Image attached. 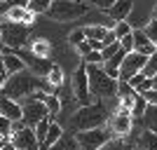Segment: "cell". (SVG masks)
Masks as SVG:
<instances>
[{
    "mask_svg": "<svg viewBox=\"0 0 157 150\" xmlns=\"http://www.w3.org/2000/svg\"><path fill=\"white\" fill-rule=\"evenodd\" d=\"M47 89V94H54V89L49 87L45 78H38V75H33L31 71H21V73H14V75H7L5 80V87L0 91V96H7L17 101V103H24L26 98H31L33 94H38V91Z\"/></svg>",
    "mask_w": 157,
    "mask_h": 150,
    "instance_id": "1",
    "label": "cell"
},
{
    "mask_svg": "<svg viewBox=\"0 0 157 150\" xmlns=\"http://www.w3.org/2000/svg\"><path fill=\"white\" fill-rule=\"evenodd\" d=\"M105 122H108V108L103 106V101H96V103H89V106H80L78 110L73 113L71 129L73 131H89V129L105 127Z\"/></svg>",
    "mask_w": 157,
    "mask_h": 150,
    "instance_id": "2",
    "label": "cell"
},
{
    "mask_svg": "<svg viewBox=\"0 0 157 150\" xmlns=\"http://www.w3.org/2000/svg\"><path fill=\"white\" fill-rule=\"evenodd\" d=\"M85 66H87V78H89L92 96H96L98 101H103V98H117V82L120 80L110 78L103 71V66H94V63H85Z\"/></svg>",
    "mask_w": 157,
    "mask_h": 150,
    "instance_id": "3",
    "label": "cell"
},
{
    "mask_svg": "<svg viewBox=\"0 0 157 150\" xmlns=\"http://www.w3.org/2000/svg\"><path fill=\"white\" fill-rule=\"evenodd\" d=\"M0 38H2V45L10 47L12 52L24 49L31 42V26L17 24V21H10V19H0Z\"/></svg>",
    "mask_w": 157,
    "mask_h": 150,
    "instance_id": "4",
    "label": "cell"
},
{
    "mask_svg": "<svg viewBox=\"0 0 157 150\" xmlns=\"http://www.w3.org/2000/svg\"><path fill=\"white\" fill-rule=\"evenodd\" d=\"M87 12H89V7L80 0H52V5L45 14L52 21H73L78 17H85Z\"/></svg>",
    "mask_w": 157,
    "mask_h": 150,
    "instance_id": "5",
    "label": "cell"
},
{
    "mask_svg": "<svg viewBox=\"0 0 157 150\" xmlns=\"http://www.w3.org/2000/svg\"><path fill=\"white\" fill-rule=\"evenodd\" d=\"M73 136L78 141L80 150H101L113 138V131L108 127H98V129H89V131H75Z\"/></svg>",
    "mask_w": 157,
    "mask_h": 150,
    "instance_id": "6",
    "label": "cell"
},
{
    "mask_svg": "<svg viewBox=\"0 0 157 150\" xmlns=\"http://www.w3.org/2000/svg\"><path fill=\"white\" fill-rule=\"evenodd\" d=\"M10 143L17 150H40V143L35 138L33 127H26L21 122H12V134H10Z\"/></svg>",
    "mask_w": 157,
    "mask_h": 150,
    "instance_id": "7",
    "label": "cell"
},
{
    "mask_svg": "<svg viewBox=\"0 0 157 150\" xmlns=\"http://www.w3.org/2000/svg\"><path fill=\"white\" fill-rule=\"evenodd\" d=\"M73 96H75V101H78L80 106H89L94 103L92 101V91H89V78H87V66L80 63L78 68H75V73H73Z\"/></svg>",
    "mask_w": 157,
    "mask_h": 150,
    "instance_id": "8",
    "label": "cell"
},
{
    "mask_svg": "<svg viewBox=\"0 0 157 150\" xmlns=\"http://www.w3.org/2000/svg\"><path fill=\"white\" fill-rule=\"evenodd\" d=\"M45 117H52L49 110H47V106L40 101V98H26L24 103H21V122L26 124V127H33L35 129V124L40 120Z\"/></svg>",
    "mask_w": 157,
    "mask_h": 150,
    "instance_id": "9",
    "label": "cell"
},
{
    "mask_svg": "<svg viewBox=\"0 0 157 150\" xmlns=\"http://www.w3.org/2000/svg\"><path fill=\"white\" fill-rule=\"evenodd\" d=\"M145 61H148V56H143L138 52H129L122 61V66H120V82H129L134 75H138L145 68Z\"/></svg>",
    "mask_w": 157,
    "mask_h": 150,
    "instance_id": "10",
    "label": "cell"
},
{
    "mask_svg": "<svg viewBox=\"0 0 157 150\" xmlns=\"http://www.w3.org/2000/svg\"><path fill=\"white\" fill-rule=\"evenodd\" d=\"M24 59V63H26V68L33 73V75H38V78H47L49 75V71L54 68V63L49 59H40V56H35V54L26 52V49H21V52H17Z\"/></svg>",
    "mask_w": 157,
    "mask_h": 150,
    "instance_id": "11",
    "label": "cell"
},
{
    "mask_svg": "<svg viewBox=\"0 0 157 150\" xmlns=\"http://www.w3.org/2000/svg\"><path fill=\"white\" fill-rule=\"evenodd\" d=\"M131 127H134V117H131L129 113H113L110 120H108V129L113 131V138H124L129 136Z\"/></svg>",
    "mask_w": 157,
    "mask_h": 150,
    "instance_id": "12",
    "label": "cell"
},
{
    "mask_svg": "<svg viewBox=\"0 0 157 150\" xmlns=\"http://www.w3.org/2000/svg\"><path fill=\"white\" fill-rule=\"evenodd\" d=\"M131 35H134V52L143 54V56H152V54L157 52V45L143 33V28H134Z\"/></svg>",
    "mask_w": 157,
    "mask_h": 150,
    "instance_id": "13",
    "label": "cell"
},
{
    "mask_svg": "<svg viewBox=\"0 0 157 150\" xmlns=\"http://www.w3.org/2000/svg\"><path fill=\"white\" fill-rule=\"evenodd\" d=\"M131 10H134V2L131 0H117L115 5L108 10V17H110V21H129V14Z\"/></svg>",
    "mask_w": 157,
    "mask_h": 150,
    "instance_id": "14",
    "label": "cell"
},
{
    "mask_svg": "<svg viewBox=\"0 0 157 150\" xmlns=\"http://www.w3.org/2000/svg\"><path fill=\"white\" fill-rule=\"evenodd\" d=\"M0 115L7 117L10 122H19L21 120V103L12 101L7 96H0Z\"/></svg>",
    "mask_w": 157,
    "mask_h": 150,
    "instance_id": "15",
    "label": "cell"
},
{
    "mask_svg": "<svg viewBox=\"0 0 157 150\" xmlns=\"http://www.w3.org/2000/svg\"><path fill=\"white\" fill-rule=\"evenodd\" d=\"M2 66H5V73L7 75H14V73H21L26 71V63H24V59H21L17 52H2Z\"/></svg>",
    "mask_w": 157,
    "mask_h": 150,
    "instance_id": "16",
    "label": "cell"
},
{
    "mask_svg": "<svg viewBox=\"0 0 157 150\" xmlns=\"http://www.w3.org/2000/svg\"><path fill=\"white\" fill-rule=\"evenodd\" d=\"M35 17H38V14H33L28 7H10L2 19H10V21H17V24H26V26H31L33 21H35Z\"/></svg>",
    "mask_w": 157,
    "mask_h": 150,
    "instance_id": "17",
    "label": "cell"
},
{
    "mask_svg": "<svg viewBox=\"0 0 157 150\" xmlns=\"http://www.w3.org/2000/svg\"><path fill=\"white\" fill-rule=\"evenodd\" d=\"M28 52L40 56V59H49V54H52V42L47 38H35L28 42Z\"/></svg>",
    "mask_w": 157,
    "mask_h": 150,
    "instance_id": "18",
    "label": "cell"
},
{
    "mask_svg": "<svg viewBox=\"0 0 157 150\" xmlns=\"http://www.w3.org/2000/svg\"><path fill=\"white\" fill-rule=\"evenodd\" d=\"M136 150H157V131H150V129L141 131L136 141Z\"/></svg>",
    "mask_w": 157,
    "mask_h": 150,
    "instance_id": "19",
    "label": "cell"
},
{
    "mask_svg": "<svg viewBox=\"0 0 157 150\" xmlns=\"http://www.w3.org/2000/svg\"><path fill=\"white\" fill-rule=\"evenodd\" d=\"M61 136H63V127H61L59 122H54V120H52V124H49V131H47V138H45V143L40 145V150H49Z\"/></svg>",
    "mask_w": 157,
    "mask_h": 150,
    "instance_id": "20",
    "label": "cell"
},
{
    "mask_svg": "<svg viewBox=\"0 0 157 150\" xmlns=\"http://www.w3.org/2000/svg\"><path fill=\"white\" fill-rule=\"evenodd\" d=\"M108 31H110V28H108V26H103V24L85 26V38H87V40H101V42H103V38L108 35Z\"/></svg>",
    "mask_w": 157,
    "mask_h": 150,
    "instance_id": "21",
    "label": "cell"
},
{
    "mask_svg": "<svg viewBox=\"0 0 157 150\" xmlns=\"http://www.w3.org/2000/svg\"><path fill=\"white\" fill-rule=\"evenodd\" d=\"M45 80L49 82V87H52V89H59L61 85H66V75H63V68L54 63V68L49 71V75H47Z\"/></svg>",
    "mask_w": 157,
    "mask_h": 150,
    "instance_id": "22",
    "label": "cell"
},
{
    "mask_svg": "<svg viewBox=\"0 0 157 150\" xmlns=\"http://www.w3.org/2000/svg\"><path fill=\"white\" fill-rule=\"evenodd\" d=\"M42 103L47 106V110H49V115L52 117H59V113H61V101H59V96L56 94H42Z\"/></svg>",
    "mask_w": 157,
    "mask_h": 150,
    "instance_id": "23",
    "label": "cell"
},
{
    "mask_svg": "<svg viewBox=\"0 0 157 150\" xmlns=\"http://www.w3.org/2000/svg\"><path fill=\"white\" fill-rule=\"evenodd\" d=\"M49 150H80V148H78V141H75V136H71V134H66V131H63V136H61Z\"/></svg>",
    "mask_w": 157,
    "mask_h": 150,
    "instance_id": "24",
    "label": "cell"
},
{
    "mask_svg": "<svg viewBox=\"0 0 157 150\" xmlns=\"http://www.w3.org/2000/svg\"><path fill=\"white\" fill-rule=\"evenodd\" d=\"M145 110H148L145 98L141 96V94H136V98H134V106H131V117H134V120H143Z\"/></svg>",
    "mask_w": 157,
    "mask_h": 150,
    "instance_id": "25",
    "label": "cell"
},
{
    "mask_svg": "<svg viewBox=\"0 0 157 150\" xmlns=\"http://www.w3.org/2000/svg\"><path fill=\"white\" fill-rule=\"evenodd\" d=\"M141 122H143L145 129L157 131V106H148V110H145V115H143Z\"/></svg>",
    "mask_w": 157,
    "mask_h": 150,
    "instance_id": "26",
    "label": "cell"
},
{
    "mask_svg": "<svg viewBox=\"0 0 157 150\" xmlns=\"http://www.w3.org/2000/svg\"><path fill=\"white\" fill-rule=\"evenodd\" d=\"M49 124H52V117H45V120H40L38 124H35V138H38V143L42 145L45 143V138H47V131H49Z\"/></svg>",
    "mask_w": 157,
    "mask_h": 150,
    "instance_id": "27",
    "label": "cell"
},
{
    "mask_svg": "<svg viewBox=\"0 0 157 150\" xmlns=\"http://www.w3.org/2000/svg\"><path fill=\"white\" fill-rule=\"evenodd\" d=\"M101 150H134V145H131L127 138H110Z\"/></svg>",
    "mask_w": 157,
    "mask_h": 150,
    "instance_id": "28",
    "label": "cell"
},
{
    "mask_svg": "<svg viewBox=\"0 0 157 150\" xmlns=\"http://www.w3.org/2000/svg\"><path fill=\"white\" fill-rule=\"evenodd\" d=\"M131 31H134V26H131L129 21H117V24L113 26V33H115V38H117V40L127 38V35H129Z\"/></svg>",
    "mask_w": 157,
    "mask_h": 150,
    "instance_id": "29",
    "label": "cell"
},
{
    "mask_svg": "<svg viewBox=\"0 0 157 150\" xmlns=\"http://www.w3.org/2000/svg\"><path fill=\"white\" fill-rule=\"evenodd\" d=\"M49 5H52V0H31V5H28V10H31L33 14H45L47 10H49Z\"/></svg>",
    "mask_w": 157,
    "mask_h": 150,
    "instance_id": "30",
    "label": "cell"
},
{
    "mask_svg": "<svg viewBox=\"0 0 157 150\" xmlns=\"http://www.w3.org/2000/svg\"><path fill=\"white\" fill-rule=\"evenodd\" d=\"M145 75V78H155L157 75V52L152 54V56H148V61H145V68L141 71Z\"/></svg>",
    "mask_w": 157,
    "mask_h": 150,
    "instance_id": "31",
    "label": "cell"
},
{
    "mask_svg": "<svg viewBox=\"0 0 157 150\" xmlns=\"http://www.w3.org/2000/svg\"><path fill=\"white\" fill-rule=\"evenodd\" d=\"M85 28H75V31H71V35H68V45L78 47L80 42H85Z\"/></svg>",
    "mask_w": 157,
    "mask_h": 150,
    "instance_id": "32",
    "label": "cell"
},
{
    "mask_svg": "<svg viewBox=\"0 0 157 150\" xmlns=\"http://www.w3.org/2000/svg\"><path fill=\"white\" fill-rule=\"evenodd\" d=\"M120 49H122V47H120V40H117V42H113V45H105L103 49H101V56H103V61L113 59V56H115Z\"/></svg>",
    "mask_w": 157,
    "mask_h": 150,
    "instance_id": "33",
    "label": "cell"
},
{
    "mask_svg": "<svg viewBox=\"0 0 157 150\" xmlns=\"http://www.w3.org/2000/svg\"><path fill=\"white\" fill-rule=\"evenodd\" d=\"M82 63H94V66H103V56H101V52H96V49H92V52L87 54V56H82Z\"/></svg>",
    "mask_w": 157,
    "mask_h": 150,
    "instance_id": "34",
    "label": "cell"
},
{
    "mask_svg": "<svg viewBox=\"0 0 157 150\" xmlns=\"http://www.w3.org/2000/svg\"><path fill=\"white\" fill-rule=\"evenodd\" d=\"M143 33H145V35H148V38H150L152 42L157 45V21H155V19H150V21H148V24L143 26Z\"/></svg>",
    "mask_w": 157,
    "mask_h": 150,
    "instance_id": "35",
    "label": "cell"
},
{
    "mask_svg": "<svg viewBox=\"0 0 157 150\" xmlns=\"http://www.w3.org/2000/svg\"><path fill=\"white\" fill-rule=\"evenodd\" d=\"M10 134H12V122L0 115V138H2V136H10Z\"/></svg>",
    "mask_w": 157,
    "mask_h": 150,
    "instance_id": "36",
    "label": "cell"
},
{
    "mask_svg": "<svg viewBox=\"0 0 157 150\" xmlns=\"http://www.w3.org/2000/svg\"><path fill=\"white\" fill-rule=\"evenodd\" d=\"M131 33H134V31H131ZM131 33L127 35V38H122V40H120V47H122V49H124L127 54H129V52H134V35H131Z\"/></svg>",
    "mask_w": 157,
    "mask_h": 150,
    "instance_id": "37",
    "label": "cell"
},
{
    "mask_svg": "<svg viewBox=\"0 0 157 150\" xmlns=\"http://www.w3.org/2000/svg\"><path fill=\"white\" fill-rule=\"evenodd\" d=\"M115 2H117V0H92V5L98 7V10H103V12H108V10H110Z\"/></svg>",
    "mask_w": 157,
    "mask_h": 150,
    "instance_id": "38",
    "label": "cell"
},
{
    "mask_svg": "<svg viewBox=\"0 0 157 150\" xmlns=\"http://www.w3.org/2000/svg\"><path fill=\"white\" fill-rule=\"evenodd\" d=\"M141 96L145 98V103H148V106H157V91L155 89H148L145 94H141Z\"/></svg>",
    "mask_w": 157,
    "mask_h": 150,
    "instance_id": "39",
    "label": "cell"
},
{
    "mask_svg": "<svg viewBox=\"0 0 157 150\" xmlns=\"http://www.w3.org/2000/svg\"><path fill=\"white\" fill-rule=\"evenodd\" d=\"M148 89H152V78H145L143 82H141V85L136 87V94H145Z\"/></svg>",
    "mask_w": 157,
    "mask_h": 150,
    "instance_id": "40",
    "label": "cell"
},
{
    "mask_svg": "<svg viewBox=\"0 0 157 150\" xmlns=\"http://www.w3.org/2000/svg\"><path fill=\"white\" fill-rule=\"evenodd\" d=\"M78 52L82 54V56H87V54L92 52V42H89V40H85V42H80V45H78Z\"/></svg>",
    "mask_w": 157,
    "mask_h": 150,
    "instance_id": "41",
    "label": "cell"
},
{
    "mask_svg": "<svg viewBox=\"0 0 157 150\" xmlns=\"http://www.w3.org/2000/svg\"><path fill=\"white\" fill-rule=\"evenodd\" d=\"M143 80H145V75H143V73H138V75H134V78L129 80V85L134 87V89H136V87L141 85V82H143Z\"/></svg>",
    "mask_w": 157,
    "mask_h": 150,
    "instance_id": "42",
    "label": "cell"
},
{
    "mask_svg": "<svg viewBox=\"0 0 157 150\" xmlns=\"http://www.w3.org/2000/svg\"><path fill=\"white\" fill-rule=\"evenodd\" d=\"M7 10H10V5H7V2H0V17H5Z\"/></svg>",
    "mask_w": 157,
    "mask_h": 150,
    "instance_id": "43",
    "label": "cell"
},
{
    "mask_svg": "<svg viewBox=\"0 0 157 150\" xmlns=\"http://www.w3.org/2000/svg\"><path fill=\"white\" fill-rule=\"evenodd\" d=\"M5 80H7V75H5V73H0V91H2V87H5Z\"/></svg>",
    "mask_w": 157,
    "mask_h": 150,
    "instance_id": "44",
    "label": "cell"
},
{
    "mask_svg": "<svg viewBox=\"0 0 157 150\" xmlns=\"http://www.w3.org/2000/svg\"><path fill=\"white\" fill-rule=\"evenodd\" d=\"M0 150H17L12 143H7V145H0Z\"/></svg>",
    "mask_w": 157,
    "mask_h": 150,
    "instance_id": "45",
    "label": "cell"
},
{
    "mask_svg": "<svg viewBox=\"0 0 157 150\" xmlns=\"http://www.w3.org/2000/svg\"><path fill=\"white\" fill-rule=\"evenodd\" d=\"M0 73H5V66H2V52H0ZM7 75V73H5Z\"/></svg>",
    "mask_w": 157,
    "mask_h": 150,
    "instance_id": "46",
    "label": "cell"
},
{
    "mask_svg": "<svg viewBox=\"0 0 157 150\" xmlns=\"http://www.w3.org/2000/svg\"><path fill=\"white\" fill-rule=\"evenodd\" d=\"M152 19H155V21H157V5H155V7H152Z\"/></svg>",
    "mask_w": 157,
    "mask_h": 150,
    "instance_id": "47",
    "label": "cell"
},
{
    "mask_svg": "<svg viewBox=\"0 0 157 150\" xmlns=\"http://www.w3.org/2000/svg\"><path fill=\"white\" fill-rule=\"evenodd\" d=\"M152 89L157 91V75H155V78H152Z\"/></svg>",
    "mask_w": 157,
    "mask_h": 150,
    "instance_id": "48",
    "label": "cell"
},
{
    "mask_svg": "<svg viewBox=\"0 0 157 150\" xmlns=\"http://www.w3.org/2000/svg\"><path fill=\"white\" fill-rule=\"evenodd\" d=\"M2 47H5V45H2V38H0V52H2Z\"/></svg>",
    "mask_w": 157,
    "mask_h": 150,
    "instance_id": "49",
    "label": "cell"
},
{
    "mask_svg": "<svg viewBox=\"0 0 157 150\" xmlns=\"http://www.w3.org/2000/svg\"><path fill=\"white\" fill-rule=\"evenodd\" d=\"M0 2H10V0H0Z\"/></svg>",
    "mask_w": 157,
    "mask_h": 150,
    "instance_id": "50",
    "label": "cell"
},
{
    "mask_svg": "<svg viewBox=\"0 0 157 150\" xmlns=\"http://www.w3.org/2000/svg\"><path fill=\"white\" fill-rule=\"evenodd\" d=\"M134 150H136V148H134Z\"/></svg>",
    "mask_w": 157,
    "mask_h": 150,
    "instance_id": "51",
    "label": "cell"
}]
</instances>
